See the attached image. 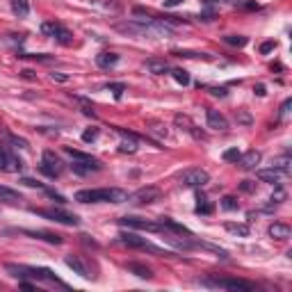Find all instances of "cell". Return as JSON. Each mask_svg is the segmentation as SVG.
<instances>
[{
    "mask_svg": "<svg viewBox=\"0 0 292 292\" xmlns=\"http://www.w3.org/2000/svg\"><path fill=\"white\" fill-rule=\"evenodd\" d=\"M5 269L9 272V276H14L18 281H25V279L48 281V283H55V286H60V288H69L64 281L55 276L53 269H48V267H32V265H14V262H7Z\"/></svg>",
    "mask_w": 292,
    "mask_h": 292,
    "instance_id": "1",
    "label": "cell"
},
{
    "mask_svg": "<svg viewBox=\"0 0 292 292\" xmlns=\"http://www.w3.org/2000/svg\"><path fill=\"white\" fill-rule=\"evenodd\" d=\"M78 203H124L128 201V192L119 187H96V190H80L76 192Z\"/></svg>",
    "mask_w": 292,
    "mask_h": 292,
    "instance_id": "2",
    "label": "cell"
},
{
    "mask_svg": "<svg viewBox=\"0 0 292 292\" xmlns=\"http://www.w3.org/2000/svg\"><path fill=\"white\" fill-rule=\"evenodd\" d=\"M201 286H208V288H217V290H242V292H251L256 290V286L251 281L245 279H233V276H206L201 279Z\"/></svg>",
    "mask_w": 292,
    "mask_h": 292,
    "instance_id": "3",
    "label": "cell"
},
{
    "mask_svg": "<svg viewBox=\"0 0 292 292\" xmlns=\"http://www.w3.org/2000/svg\"><path fill=\"white\" fill-rule=\"evenodd\" d=\"M32 215L46 217V219L55 221V224H64V226H78L80 224V217L73 215V212H66L62 208H30Z\"/></svg>",
    "mask_w": 292,
    "mask_h": 292,
    "instance_id": "4",
    "label": "cell"
},
{
    "mask_svg": "<svg viewBox=\"0 0 292 292\" xmlns=\"http://www.w3.org/2000/svg\"><path fill=\"white\" fill-rule=\"evenodd\" d=\"M39 171H42L43 176H48V178H60L62 171H64V162H62L60 155L53 153V151H43Z\"/></svg>",
    "mask_w": 292,
    "mask_h": 292,
    "instance_id": "5",
    "label": "cell"
},
{
    "mask_svg": "<svg viewBox=\"0 0 292 292\" xmlns=\"http://www.w3.org/2000/svg\"><path fill=\"white\" fill-rule=\"evenodd\" d=\"M178 180L183 187H206L210 183V173L206 169H199V167H192V169H185V171L178 173Z\"/></svg>",
    "mask_w": 292,
    "mask_h": 292,
    "instance_id": "6",
    "label": "cell"
},
{
    "mask_svg": "<svg viewBox=\"0 0 292 292\" xmlns=\"http://www.w3.org/2000/svg\"><path fill=\"white\" fill-rule=\"evenodd\" d=\"M42 32L46 37H53L55 42H60L62 46H71L73 43V35L66 30L62 23H57V21H46V23H42Z\"/></svg>",
    "mask_w": 292,
    "mask_h": 292,
    "instance_id": "7",
    "label": "cell"
},
{
    "mask_svg": "<svg viewBox=\"0 0 292 292\" xmlns=\"http://www.w3.org/2000/svg\"><path fill=\"white\" fill-rule=\"evenodd\" d=\"M160 199H162V192L155 185H146V187H139L137 192L128 194V201L135 203V206H149V203H155Z\"/></svg>",
    "mask_w": 292,
    "mask_h": 292,
    "instance_id": "8",
    "label": "cell"
},
{
    "mask_svg": "<svg viewBox=\"0 0 292 292\" xmlns=\"http://www.w3.org/2000/svg\"><path fill=\"white\" fill-rule=\"evenodd\" d=\"M119 224L124 228H135V231H151V233H165L160 221H151V219H142V217H124L119 219Z\"/></svg>",
    "mask_w": 292,
    "mask_h": 292,
    "instance_id": "9",
    "label": "cell"
},
{
    "mask_svg": "<svg viewBox=\"0 0 292 292\" xmlns=\"http://www.w3.org/2000/svg\"><path fill=\"white\" fill-rule=\"evenodd\" d=\"M119 242L121 245H125V247H130V249H144V251H151V253H162L160 247L151 245L146 238H137L135 233H121Z\"/></svg>",
    "mask_w": 292,
    "mask_h": 292,
    "instance_id": "10",
    "label": "cell"
},
{
    "mask_svg": "<svg viewBox=\"0 0 292 292\" xmlns=\"http://www.w3.org/2000/svg\"><path fill=\"white\" fill-rule=\"evenodd\" d=\"M114 130H117L121 137H124V142H121V146H119V153H137L139 137L135 135V132H125L124 128H114Z\"/></svg>",
    "mask_w": 292,
    "mask_h": 292,
    "instance_id": "11",
    "label": "cell"
},
{
    "mask_svg": "<svg viewBox=\"0 0 292 292\" xmlns=\"http://www.w3.org/2000/svg\"><path fill=\"white\" fill-rule=\"evenodd\" d=\"M206 121H208V128H212V130H228V119L219 110H208Z\"/></svg>",
    "mask_w": 292,
    "mask_h": 292,
    "instance_id": "12",
    "label": "cell"
},
{
    "mask_svg": "<svg viewBox=\"0 0 292 292\" xmlns=\"http://www.w3.org/2000/svg\"><path fill=\"white\" fill-rule=\"evenodd\" d=\"M66 265H69L76 274L83 276V279H94V274H91L89 267H87V262H84L80 256H66Z\"/></svg>",
    "mask_w": 292,
    "mask_h": 292,
    "instance_id": "13",
    "label": "cell"
},
{
    "mask_svg": "<svg viewBox=\"0 0 292 292\" xmlns=\"http://www.w3.org/2000/svg\"><path fill=\"white\" fill-rule=\"evenodd\" d=\"M21 169H23V160L16 158L14 153H9V151L0 158V171H12L14 173V171H21Z\"/></svg>",
    "mask_w": 292,
    "mask_h": 292,
    "instance_id": "14",
    "label": "cell"
},
{
    "mask_svg": "<svg viewBox=\"0 0 292 292\" xmlns=\"http://www.w3.org/2000/svg\"><path fill=\"white\" fill-rule=\"evenodd\" d=\"M71 169H73V173H78V176H87V173H91V171H101V169H103V162L73 160V162H71Z\"/></svg>",
    "mask_w": 292,
    "mask_h": 292,
    "instance_id": "15",
    "label": "cell"
},
{
    "mask_svg": "<svg viewBox=\"0 0 292 292\" xmlns=\"http://www.w3.org/2000/svg\"><path fill=\"white\" fill-rule=\"evenodd\" d=\"M256 178L260 183H269V185H281V178H283V173L279 169L269 167V169H258L256 171Z\"/></svg>",
    "mask_w": 292,
    "mask_h": 292,
    "instance_id": "16",
    "label": "cell"
},
{
    "mask_svg": "<svg viewBox=\"0 0 292 292\" xmlns=\"http://www.w3.org/2000/svg\"><path fill=\"white\" fill-rule=\"evenodd\" d=\"M21 233H25V235H30V238H35V240H43V242H48V245H62L64 242V238L62 235H57V233H48V231H21Z\"/></svg>",
    "mask_w": 292,
    "mask_h": 292,
    "instance_id": "17",
    "label": "cell"
},
{
    "mask_svg": "<svg viewBox=\"0 0 292 292\" xmlns=\"http://www.w3.org/2000/svg\"><path fill=\"white\" fill-rule=\"evenodd\" d=\"M260 151H256V149H251V151H247V153H242L240 155V167L242 169H247V171H249V169H256L258 167V162H260Z\"/></svg>",
    "mask_w": 292,
    "mask_h": 292,
    "instance_id": "18",
    "label": "cell"
},
{
    "mask_svg": "<svg viewBox=\"0 0 292 292\" xmlns=\"http://www.w3.org/2000/svg\"><path fill=\"white\" fill-rule=\"evenodd\" d=\"M146 71L149 73H155V76H162V73H167V71H171V66H169V62L165 60V57H151V60H146Z\"/></svg>",
    "mask_w": 292,
    "mask_h": 292,
    "instance_id": "19",
    "label": "cell"
},
{
    "mask_svg": "<svg viewBox=\"0 0 292 292\" xmlns=\"http://www.w3.org/2000/svg\"><path fill=\"white\" fill-rule=\"evenodd\" d=\"M160 224H162V228H165V233L171 231V233H178V235H192L190 228L183 226V224H178V221H173L171 217H162Z\"/></svg>",
    "mask_w": 292,
    "mask_h": 292,
    "instance_id": "20",
    "label": "cell"
},
{
    "mask_svg": "<svg viewBox=\"0 0 292 292\" xmlns=\"http://www.w3.org/2000/svg\"><path fill=\"white\" fill-rule=\"evenodd\" d=\"M267 233H269V238H274V240H288L292 231H290V226H288V224L274 221V224L267 228Z\"/></svg>",
    "mask_w": 292,
    "mask_h": 292,
    "instance_id": "21",
    "label": "cell"
},
{
    "mask_svg": "<svg viewBox=\"0 0 292 292\" xmlns=\"http://www.w3.org/2000/svg\"><path fill=\"white\" fill-rule=\"evenodd\" d=\"M96 64L101 66V69H112L114 64H119V55L110 53V50H105V53H98V55H96Z\"/></svg>",
    "mask_w": 292,
    "mask_h": 292,
    "instance_id": "22",
    "label": "cell"
},
{
    "mask_svg": "<svg viewBox=\"0 0 292 292\" xmlns=\"http://www.w3.org/2000/svg\"><path fill=\"white\" fill-rule=\"evenodd\" d=\"M0 201L2 203H18V201H23V197H21V192L12 190V187H7V185H0Z\"/></svg>",
    "mask_w": 292,
    "mask_h": 292,
    "instance_id": "23",
    "label": "cell"
},
{
    "mask_svg": "<svg viewBox=\"0 0 292 292\" xmlns=\"http://www.w3.org/2000/svg\"><path fill=\"white\" fill-rule=\"evenodd\" d=\"M128 267V272H132L135 276H139V279H153V272H151V267H146V265H142V262H128L125 265Z\"/></svg>",
    "mask_w": 292,
    "mask_h": 292,
    "instance_id": "24",
    "label": "cell"
},
{
    "mask_svg": "<svg viewBox=\"0 0 292 292\" xmlns=\"http://www.w3.org/2000/svg\"><path fill=\"white\" fill-rule=\"evenodd\" d=\"M224 228H226L228 233H233V235H238V238H249V224H235V221H226V224H224Z\"/></svg>",
    "mask_w": 292,
    "mask_h": 292,
    "instance_id": "25",
    "label": "cell"
},
{
    "mask_svg": "<svg viewBox=\"0 0 292 292\" xmlns=\"http://www.w3.org/2000/svg\"><path fill=\"white\" fill-rule=\"evenodd\" d=\"M9 5H12V12L16 14L18 18H25L30 14V2H28V0H9Z\"/></svg>",
    "mask_w": 292,
    "mask_h": 292,
    "instance_id": "26",
    "label": "cell"
},
{
    "mask_svg": "<svg viewBox=\"0 0 292 292\" xmlns=\"http://www.w3.org/2000/svg\"><path fill=\"white\" fill-rule=\"evenodd\" d=\"M272 167L279 169L283 176H286V173H290V155L286 153V155H281V158H276V160L272 162Z\"/></svg>",
    "mask_w": 292,
    "mask_h": 292,
    "instance_id": "27",
    "label": "cell"
},
{
    "mask_svg": "<svg viewBox=\"0 0 292 292\" xmlns=\"http://www.w3.org/2000/svg\"><path fill=\"white\" fill-rule=\"evenodd\" d=\"M197 215H212L215 212V206L208 201V199H203V197H199L197 199Z\"/></svg>",
    "mask_w": 292,
    "mask_h": 292,
    "instance_id": "28",
    "label": "cell"
},
{
    "mask_svg": "<svg viewBox=\"0 0 292 292\" xmlns=\"http://www.w3.org/2000/svg\"><path fill=\"white\" fill-rule=\"evenodd\" d=\"M171 76H173V80L178 84H183V87L190 84V73L185 71V69H171Z\"/></svg>",
    "mask_w": 292,
    "mask_h": 292,
    "instance_id": "29",
    "label": "cell"
},
{
    "mask_svg": "<svg viewBox=\"0 0 292 292\" xmlns=\"http://www.w3.org/2000/svg\"><path fill=\"white\" fill-rule=\"evenodd\" d=\"M224 42H226L228 46H238V48H245L247 43H249V39H247V37H238V35H226V37H224Z\"/></svg>",
    "mask_w": 292,
    "mask_h": 292,
    "instance_id": "30",
    "label": "cell"
},
{
    "mask_svg": "<svg viewBox=\"0 0 292 292\" xmlns=\"http://www.w3.org/2000/svg\"><path fill=\"white\" fill-rule=\"evenodd\" d=\"M146 130H149V132H158L160 137H167V128H165L160 121H146Z\"/></svg>",
    "mask_w": 292,
    "mask_h": 292,
    "instance_id": "31",
    "label": "cell"
},
{
    "mask_svg": "<svg viewBox=\"0 0 292 292\" xmlns=\"http://www.w3.org/2000/svg\"><path fill=\"white\" fill-rule=\"evenodd\" d=\"M173 121H176V125H178L180 130H187L190 132L192 130V121H190V117H185V114H176V117H173Z\"/></svg>",
    "mask_w": 292,
    "mask_h": 292,
    "instance_id": "32",
    "label": "cell"
},
{
    "mask_svg": "<svg viewBox=\"0 0 292 292\" xmlns=\"http://www.w3.org/2000/svg\"><path fill=\"white\" fill-rule=\"evenodd\" d=\"M91 2H94L96 7H103L105 12H110V9H112V12H121V5H119V2H114V0H110V2H103V0H91Z\"/></svg>",
    "mask_w": 292,
    "mask_h": 292,
    "instance_id": "33",
    "label": "cell"
},
{
    "mask_svg": "<svg viewBox=\"0 0 292 292\" xmlns=\"http://www.w3.org/2000/svg\"><path fill=\"white\" fill-rule=\"evenodd\" d=\"M176 57H192V60H199V57H203V60H210V55L206 53H194V50H176Z\"/></svg>",
    "mask_w": 292,
    "mask_h": 292,
    "instance_id": "34",
    "label": "cell"
},
{
    "mask_svg": "<svg viewBox=\"0 0 292 292\" xmlns=\"http://www.w3.org/2000/svg\"><path fill=\"white\" fill-rule=\"evenodd\" d=\"M7 139H9V142H12L16 149H28V146H30V144H28V139H25V137H16L14 132H7Z\"/></svg>",
    "mask_w": 292,
    "mask_h": 292,
    "instance_id": "35",
    "label": "cell"
},
{
    "mask_svg": "<svg viewBox=\"0 0 292 292\" xmlns=\"http://www.w3.org/2000/svg\"><path fill=\"white\" fill-rule=\"evenodd\" d=\"M108 89L114 94V98H121V96H124V91H125V83H110Z\"/></svg>",
    "mask_w": 292,
    "mask_h": 292,
    "instance_id": "36",
    "label": "cell"
},
{
    "mask_svg": "<svg viewBox=\"0 0 292 292\" xmlns=\"http://www.w3.org/2000/svg\"><path fill=\"white\" fill-rule=\"evenodd\" d=\"M240 155H242V153H240L238 149H226L224 153H221V158H224L226 162H238V160H240Z\"/></svg>",
    "mask_w": 292,
    "mask_h": 292,
    "instance_id": "37",
    "label": "cell"
},
{
    "mask_svg": "<svg viewBox=\"0 0 292 292\" xmlns=\"http://www.w3.org/2000/svg\"><path fill=\"white\" fill-rule=\"evenodd\" d=\"M98 132H101L98 128H87V130L83 132V142H87V144L96 142V139H98Z\"/></svg>",
    "mask_w": 292,
    "mask_h": 292,
    "instance_id": "38",
    "label": "cell"
},
{
    "mask_svg": "<svg viewBox=\"0 0 292 292\" xmlns=\"http://www.w3.org/2000/svg\"><path fill=\"white\" fill-rule=\"evenodd\" d=\"M221 208L224 210H238V199L235 197H224L221 199Z\"/></svg>",
    "mask_w": 292,
    "mask_h": 292,
    "instance_id": "39",
    "label": "cell"
},
{
    "mask_svg": "<svg viewBox=\"0 0 292 292\" xmlns=\"http://www.w3.org/2000/svg\"><path fill=\"white\" fill-rule=\"evenodd\" d=\"M18 57H23V60H37V62H53L50 55H28V53H21Z\"/></svg>",
    "mask_w": 292,
    "mask_h": 292,
    "instance_id": "40",
    "label": "cell"
},
{
    "mask_svg": "<svg viewBox=\"0 0 292 292\" xmlns=\"http://www.w3.org/2000/svg\"><path fill=\"white\" fill-rule=\"evenodd\" d=\"M240 190L242 192H247V194H253V192H256V180H242V183H240Z\"/></svg>",
    "mask_w": 292,
    "mask_h": 292,
    "instance_id": "41",
    "label": "cell"
},
{
    "mask_svg": "<svg viewBox=\"0 0 292 292\" xmlns=\"http://www.w3.org/2000/svg\"><path fill=\"white\" fill-rule=\"evenodd\" d=\"M290 105H292V101H290V98H286V101H283V105H281V110H279V119L281 121H283L288 114H290Z\"/></svg>",
    "mask_w": 292,
    "mask_h": 292,
    "instance_id": "42",
    "label": "cell"
},
{
    "mask_svg": "<svg viewBox=\"0 0 292 292\" xmlns=\"http://www.w3.org/2000/svg\"><path fill=\"white\" fill-rule=\"evenodd\" d=\"M50 78H53L55 83H69L71 78L66 76V73H62V71H55V73H50Z\"/></svg>",
    "mask_w": 292,
    "mask_h": 292,
    "instance_id": "43",
    "label": "cell"
},
{
    "mask_svg": "<svg viewBox=\"0 0 292 292\" xmlns=\"http://www.w3.org/2000/svg\"><path fill=\"white\" fill-rule=\"evenodd\" d=\"M274 48H276V42H265V43L260 46V53H262V55H267L269 50H274Z\"/></svg>",
    "mask_w": 292,
    "mask_h": 292,
    "instance_id": "44",
    "label": "cell"
},
{
    "mask_svg": "<svg viewBox=\"0 0 292 292\" xmlns=\"http://www.w3.org/2000/svg\"><path fill=\"white\" fill-rule=\"evenodd\" d=\"M46 194H48L50 199H55L57 203H66V199L62 197V194H57V192H53V190H46Z\"/></svg>",
    "mask_w": 292,
    "mask_h": 292,
    "instance_id": "45",
    "label": "cell"
},
{
    "mask_svg": "<svg viewBox=\"0 0 292 292\" xmlns=\"http://www.w3.org/2000/svg\"><path fill=\"white\" fill-rule=\"evenodd\" d=\"M21 183L28 185V187H43V185H42V183H37L35 178H21Z\"/></svg>",
    "mask_w": 292,
    "mask_h": 292,
    "instance_id": "46",
    "label": "cell"
},
{
    "mask_svg": "<svg viewBox=\"0 0 292 292\" xmlns=\"http://www.w3.org/2000/svg\"><path fill=\"white\" fill-rule=\"evenodd\" d=\"M210 94H212V96H219V98H224V96H226V89H224V87H212V89H210Z\"/></svg>",
    "mask_w": 292,
    "mask_h": 292,
    "instance_id": "47",
    "label": "cell"
},
{
    "mask_svg": "<svg viewBox=\"0 0 292 292\" xmlns=\"http://www.w3.org/2000/svg\"><path fill=\"white\" fill-rule=\"evenodd\" d=\"M180 2H183V0H165V7H167V9H171V7H178Z\"/></svg>",
    "mask_w": 292,
    "mask_h": 292,
    "instance_id": "48",
    "label": "cell"
},
{
    "mask_svg": "<svg viewBox=\"0 0 292 292\" xmlns=\"http://www.w3.org/2000/svg\"><path fill=\"white\" fill-rule=\"evenodd\" d=\"M253 94H258V96L267 94V91H265V84H256V87H253Z\"/></svg>",
    "mask_w": 292,
    "mask_h": 292,
    "instance_id": "49",
    "label": "cell"
},
{
    "mask_svg": "<svg viewBox=\"0 0 292 292\" xmlns=\"http://www.w3.org/2000/svg\"><path fill=\"white\" fill-rule=\"evenodd\" d=\"M240 121H242V124H251V117L247 112H240Z\"/></svg>",
    "mask_w": 292,
    "mask_h": 292,
    "instance_id": "50",
    "label": "cell"
},
{
    "mask_svg": "<svg viewBox=\"0 0 292 292\" xmlns=\"http://www.w3.org/2000/svg\"><path fill=\"white\" fill-rule=\"evenodd\" d=\"M23 78H35V76H32L30 69H25V71H23Z\"/></svg>",
    "mask_w": 292,
    "mask_h": 292,
    "instance_id": "51",
    "label": "cell"
},
{
    "mask_svg": "<svg viewBox=\"0 0 292 292\" xmlns=\"http://www.w3.org/2000/svg\"><path fill=\"white\" fill-rule=\"evenodd\" d=\"M7 153V149H5V146H2V144H0V158H2V155H5Z\"/></svg>",
    "mask_w": 292,
    "mask_h": 292,
    "instance_id": "52",
    "label": "cell"
}]
</instances>
